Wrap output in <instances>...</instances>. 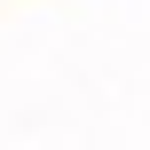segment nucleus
Masks as SVG:
<instances>
[]
</instances>
